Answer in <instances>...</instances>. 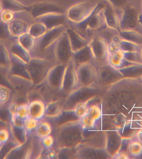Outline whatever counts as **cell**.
Here are the masks:
<instances>
[{
  "instance_id": "10",
  "label": "cell",
  "mask_w": 142,
  "mask_h": 159,
  "mask_svg": "<svg viewBox=\"0 0 142 159\" xmlns=\"http://www.w3.org/2000/svg\"><path fill=\"white\" fill-rule=\"evenodd\" d=\"M107 63L112 68L118 70L123 68L125 63H133L126 60L124 52L120 48L108 53Z\"/></svg>"
},
{
  "instance_id": "4",
  "label": "cell",
  "mask_w": 142,
  "mask_h": 159,
  "mask_svg": "<svg viewBox=\"0 0 142 159\" xmlns=\"http://www.w3.org/2000/svg\"><path fill=\"white\" fill-rule=\"evenodd\" d=\"M15 12V18L8 24V27L11 35L17 38L28 32L30 25L36 20L30 11L26 9Z\"/></svg>"
},
{
  "instance_id": "14",
  "label": "cell",
  "mask_w": 142,
  "mask_h": 159,
  "mask_svg": "<svg viewBox=\"0 0 142 159\" xmlns=\"http://www.w3.org/2000/svg\"><path fill=\"white\" fill-rule=\"evenodd\" d=\"M17 39L11 35L8 24L3 22L0 18V43L8 48Z\"/></svg>"
},
{
  "instance_id": "34",
  "label": "cell",
  "mask_w": 142,
  "mask_h": 159,
  "mask_svg": "<svg viewBox=\"0 0 142 159\" xmlns=\"http://www.w3.org/2000/svg\"><path fill=\"white\" fill-rule=\"evenodd\" d=\"M42 139V142L44 146L46 148H49L53 145L54 140L51 135L45 137Z\"/></svg>"
},
{
  "instance_id": "40",
  "label": "cell",
  "mask_w": 142,
  "mask_h": 159,
  "mask_svg": "<svg viewBox=\"0 0 142 159\" xmlns=\"http://www.w3.org/2000/svg\"><path fill=\"white\" fill-rule=\"evenodd\" d=\"M140 54H141V57H142V47L141 48V50H140Z\"/></svg>"
},
{
  "instance_id": "28",
  "label": "cell",
  "mask_w": 142,
  "mask_h": 159,
  "mask_svg": "<svg viewBox=\"0 0 142 159\" xmlns=\"http://www.w3.org/2000/svg\"><path fill=\"white\" fill-rule=\"evenodd\" d=\"M96 122V120L88 114L81 118V123L84 129H90L94 128Z\"/></svg>"
},
{
  "instance_id": "21",
  "label": "cell",
  "mask_w": 142,
  "mask_h": 159,
  "mask_svg": "<svg viewBox=\"0 0 142 159\" xmlns=\"http://www.w3.org/2000/svg\"><path fill=\"white\" fill-rule=\"evenodd\" d=\"M119 47L125 52H140L142 46L121 38L119 41Z\"/></svg>"
},
{
  "instance_id": "19",
  "label": "cell",
  "mask_w": 142,
  "mask_h": 159,
  "mask_svg": "<svg viewBox=\"0 0 142 159\" xmlns=\"http://www.w3.org/2000/svg\"><path fill=\"white\" fill-rule=\"evenodd\" d=\"M121 38L142 46V34L133 30L120 31Z\"/></svg>"
},
{
  "instance_id": "18",
  "label": "cell",
  "mask_w": 142,
  "mask_h": 159,
  "mask_svg": "<svg viewBox=\"0 0 142 159\" xmlns=\"http://www.w3.org/2000/svg\"><path fill=\"white\" fill-rule=\"evenodd\" d=\"M17 40L20 44L30 53L34 49L36 44V39L28 32L20 36L17 38Z\"/></svg>"
},
{
  "instance_id": "29",
  "label": "cell",
  "mask_w": 142,
  "mask_h": 159,
  "mask_svg": "<svg viewBox=\"0 0 142 159\" xmlns=\"http://www.w3.org/2000/svg\"><path fill=\"white\" fill-rule=\"evenodd\" d=\"M102 114V110L98 105H93L89 107L88 114L96 121L100 119Z\"/></svg>"
},
{
  "instance_id": "38",
  "label": "cell",
  "mask_w": 142,
  "mask_h": 159,
  "mask_svg": "<svg viewBox=\"0 0 142 159\" xmlns=\"http://www.w3.org/2000/svg\"><path fill=\"white\" fill-rule=\"evenodd\" d=\"M3 5H2V2H1V1H0V14L1 13V12H2V11H3Z\"/></svg>"
},
{
  "instance_id": "23",
  "label": "cell",
  "mask_w": 142,
  "mask_h": 159,
  "mask_svg": "<svg viewBox=\"0 0 142 159\" xmlns=\"http://www.w3.org/2000/svg\"><path fill=\"white\" fill-rule=\"evenodd\" d=\"M11 93L8 88L0 84V107L7 105L11 99Z\"/></svg>"
},
{
  "instance_id": "16",
  "label": "cell",
  "mask_w": 142,
  "mask_h": 159,
  "mask_svg": "<svg viewBox=\"0 0 142 159\" xmlns=\"http://www.w3.org/2000/svg\"><path fill=\"white\" fill-rule=\"evenodd\" d=\"M96 34L103 38L108 45L115 39L120 35L119 30L107 26L98 31Z\"/></svg>"
},
{
  "instance_id": "15",
  "label": "cell",
  "mask_w": 142,
  "mask_h": 159,
  "mask_svg": "<svg viewBox=\"0 0 142 159\" xmlns=\"http://www.w3.org/2000/svg\"><path fill=\"white\" fill-rule=\"evenodd\" d=\"M8 49L11 53L18 56L27 63L30 61L31 58V54L28 51L24 48L17 41V39L15 40L8 47Z\"/></svg>"
},
{
  "instance_id": "36",
  "label": "cell",
  "mask_w": 142,
  "mask_h": 159,
  "mask_svg": "<svg viewBox=\"0 0 142 159\" xmlns=\"http://www.w3.org/2000/svg\"><path fill=\"white\" fill-rule=\"evenodd\" d=\"M140 25L142 29V6L140 16Z\"/></svg>"
},
{
  "instance_id": "26",
  "label": "cell",
  "mask_w": 142,
  "mask_h": 159,
  "mask_svg": "<svg viewBox=\"0 0 142 159\" xmlns=\"http://www.w3.org/2000/svg\"><path fill=\"white\" fill-rule=\"evenodd\" d=\"M15 17V12L11 10L3 9L0 14V18L6 23H10Z\"/></svg>"
},
{
  "instance_id": "1",
  "label": "cell",
  "mask_w": 142,
  "mask_h": 159,
  "mask_svg": "<svg viewBox=\"0 0 142 159\" xmlns=\"http://www.w3.org/2000/svg\"><path fill=\"white\" fill-rule=\"evenodd\" d=\"M72 48L66 30L60 36L45 56V58L54 63L67 64L72 59Z\"/></svg>"
},
{
  "instance_id": "8",
  "label": "cell",
  "mask_w": 142,
  "mask_h": 159,
  "mask_svg": "<svg viewBox=\"0 0 142 159\" xmlns=\"http://www.w3.org/2000/svg\"><path fill=\"white\" fill-rule=\"evenodd\" d=\"M69 25V27H67L66 32L69 38L72 53H73L88 45L90 40L86 38L74 27Z\"/></svg>"
},
{
  "instance_id": "17",
  "label": "cell",
  "mask_w": 142,
  "mask_h": 159,
  "mask_svg": "<svg viewBox=\"0 0 142 159\" xmlns=\"http://www.w3.org/2000/svg\"><path fill=\"white\" fill-rule=\"evenodd\" d=\"M11 66V58L8 48L0 43V68L9 72Z\"/></svg>"
},
{
  "instance_id": "13",
  "label": "cell",
  "mask_w": 142,
  "mask_h": 159,
  "mask_svg": "<svg viewBox=\"0 0 142 159\" xmlns=\"http://www.w3.org/2000/svg\"><path fill=\"white\" fill-rule=\"evenodd\" d=\"M103 14L106 24L108 27L119 30V19L116 10L112 7H103Z\"/></svg>"
},
{
  "instance_id": "22",
  "label": "cell",
  "mask_w": 142,
  "mask_h": 159,
  "mask_svg": "<svg viewBox=\"0 0 142 159\" xmlns=\"http://www.w3.org/2000/svg\"><path fill=\"white\" fill-rule=\"evenodd\" d=\"M36 131L37 136L41 139H43L51 134L52 127L50 124L47 122H41L39 124Z\"/></svg>"
},
{
  "instance_id": "30",
  "label": "cell",
  "mask_w": 142,
  "mask_h": 159,
  "mask_svg": "<svg viewBox=\"0 0 142 159\" xmlns=\"http://www.w3.org/2000/svg\"><path fill=\"white\" fill-rule=\"evenodd\" d=\"M28 106V104L27 103H23L19 104L16 115L24 120L29 116Z\"/></svg>"
},
{
  "instance_id": "9",
  "label": "cell",
  "mask_w": 142,
  "mask_h": 159,
  "mask_svg": "<svg viewBox=\"0 0 142 159\" xmlns=\"http://www.w3.org/2000/svg\"><path fill=\"white\" fill-rule=\"evenodd\" d=\"M78 81H92L97 76V72L93 62H89L78 65L76 69Z\"/></svg>"
},
{
  "instance_id": "7",
  "label": "cell",
  "mask_w": 142,
  "mask_h": 159,
  "mask_svg": "<svg viewBox=\"0 0 142 159\" xmlns=\"http://www.w3.org/2000/svg\"><path fill=\"white\" fill-rule=\"evenodd\" d=\"M35 20L44 24L48 30L61 25H65V22L68 23L65 14L59 11L44 14L36 17Z\"/></svg>"
},
{
  "instance_id": "33",
  "label": "cell",
  "mask_w": 142,
  "mask_h": 159,
  "mask_svg": "<svg viewBox=\"0 0 142 159\" xmlns=\"http://www.w3.org/2000/svg\"><path fill=\"white\" fill-rule=\"evenodd\" d=\"M19 107V104L16 102L12 101L9 103L7 105V109L11 116L16 115Z\"/></svg>"
},
{
  "instance_id": "41",
  "label": "cell",
  "mask_w": 142,
  "mask_h": 159,
  "mask_svg": "<svg viewBox=\"0 0 142 159\" xmlns=\"http://www.w3.org/2000/svg\"><path fill=\"white\" fill-rule=\"evenodd\" d=\"M1 129V128H0V129Z\"/></svg>"
},
{
  "instance_id": "20",
  "label": "cell",
  "mask_w": 142,
  "mask_h": 159,
  "mask_svg": "<svg viewBox=\"0 0 142 159\" xmlns=\"http://www.w3.org/2000/svg\"><path fill=\"white\" fill-rule=\"evenodd\" d=\"M47 30H48L44 24L40 21L35 20L30 25L27 32L35 38L37 39L43 36Z\"/></svg>"
},
{
  "instance_id": "37",
  "label": "cell",
  "mask_w": 142,
  "mask_h": 159,
  "mask_svg": "<svg viewBox=\"0 0 142 159\" xmlns=\"http://www.w3.org/2000/svg\"><path fill=\"white\" fill-rule=\"evenodd\" d=\"M138 139H139V141L142 143V131L139 133Z\"/></svg>"
},
{
  "instance_id": "3",
  "label": "cell",
  "mask_w": 142,
  "mask_h": 159,
  "mask_svg": "<svg viewBox=\"0 0 142 159\" xmlns=\"http://www.w3.org/2000/svg\"><path fill=\"white\" fill-rule=\"evenodd\" d=\"M97 4L87 2L74 4L69 7L65 13L69 24L75 25L84 22L92 15L97 7Z\"/></svg>"
},
{
  "instance_id": "25",
  "label": "cell",
  "mask_w": 142,
  "mask_h": 159,
  "mask_svg": "<svg viewBox=\"0 0 142 159\" xmlns=\"http://www.w3.org/2000/svg\"><path fill=\"white\" fill-rule=\"evenodd\" d=\"M39 124V120L29 116L24 120V129L27 132L36 130Z\"/></svg>"
},
{
  "instance_id": "35",
  "label": "cell",
  "mask_w": 142,
  "mask_h": 159,
  "mask_svg": "<svg viewBox=\"0 0 142 159\" xmlns=\"http://www.w3.org/2000/svg\"><path fill=\"white\" fill-rule=\"evenodd\" d=\"M116 158L117 159H128V155L124 152H119L116 154Z\"/></svg>"
},
{
  "instance_id": "32",
  "label": "cell",
  "mask_w": 142,
  "mask_h": 159,
  "mask_svg": "<svg viewBox=\"0 0 142 159\" xmlns=\"http://www.w3.org/2000/svg\"><path fill=\"white\" fill-rule=\"evenodd\" d=\"M10 123L11 126L14 127L24 128V120L19 117L17 115L11 116Z\"/></svg>"
},
{
  "instance_id": "31",
  "label": "cell",
  "mask_w": 142,
  "mask_h": 159,
  "mask_svg": "<svg viewBox=\"0 0 142 159\" xmlns=\"http://www.w3.org/2000/svg\"><path fill=\"white\" fill-rule=\"evenodd\" d=\"M8 128H4L0 129V142L4 144L11 140V133Z\"/></svg>"
},
{
  "instance_id": "24",
  "label": "cell",
  "mask_w": 142,
  "mask_h": 159,
  "mask_svg": "<svg viewBox=\"0 0 142 159\" xmlns=\"http://www.w3.org/2000/svg\"><path fill=\"white\" fill-rule=\"evenodd\" d=\"M128 150L132 155L140 156L142 153V143L138 140L131 142L128 146Z\"/></svg>"
},
{
  "instance_id": "6",
  "label": "cell",
  "mask_w": 142,
  "mask_h": 159,
  "mask_svg": "<svg viewBox=\"0 0 142 159\" xmlns=\"http://www.w3.org/2000/svg\"><path fill=\"white\" fill-rule=\"evenodd\" d=\"M93 57V62L103 65L107 63L108 44L106 41L96 34L90 40L88 43Z\"/></svg>"
},
{
  "instance_id": "5",
  "label": "cell",
  "mask_w": 142,
  "mask_h": 159,
  "mask_svg": "<svg viewBox=\"0 0 142 159\" xmlns=\"http://www.w3.org/2000/svg\"><path fill=\"white\" fill-rule=\"evenodd\" d=\"M140 13L141 12H138L133 7H129L117 12L119 31L133 30L142 34V29L140 25Z\"/></svg>"
},
{
  "instance_id": "2",
  "label": "cell",
  "mask_w": 142,
  "mask_h": 159,
  "mask_svg": "<svg viewBox=\"0 0 142 159\" xmlns=\"http://www.w3.org/2000/svg\"><path fill=\"white\" fill-rule=\"evenodd\" d=\"M66 25L48 30L42 37L36 39V44L34 49L30 53L31 58L40 57L44 58L48 51L55 42L67 29Z\"/></svg>"
},
{
  "instance_id": "39",
  "label": "cell",
  "mask_w": 142,
  "mask_h": 159,
  "mask_svg": "<svg viewBox=\"0 0 142 159\" xmlns=\"http://www.w3.org/2000/svg\"><path fill=\"white\" fill-rule=\"evenodd\" d=\"M50 155L51 156H52V157L54 156V153H53V152H52L50 153Z\"/></svg>"
},
{
  "instance_id": "12",
  "label": "cell",
  "mask_w": 142,
  "mask_h": 159,
  "mask_svg": "<svg viewBox=\"0 0 142 159\" xmlns=\"http://www.w3.org/2000/svg\"><path fill=\"white\" fill-rule=\"evenodd\" d=\"M28 107L29 116L38 120L43 117L45 112V105L42 100L39 99L30 102Z\"/></svg>"
},
{
  "instance_id": "27",
  "label": "cell",
  "mask_w": 142,
  "mask_h": 159,
  "mask_svg": "<svg viewBox=\"0 0 142 159\" xmlns=\"http://www.w3.org/2000/svg\"><path fill=\"white\" fill-rule=\"evenodd\" d=\"M89 107L87 103H81L76 107L75 112L77 116L81 119L88 114Z\"/></svg>"
},
{
  "instance_id": "11",
  "label": "cell",
  "mask_w": 142,
  "mask_h": 159,
  "mask_svg": "<svg viewBox=\"0 0 142 159\" xmlns=\"http://www.w3.org/2000/svg\"><path fill=\"white\" fill-rule=\"evenodd\" d=\"M72 60L75 66L93 61V57L89 44L72 54Z\"/></svg>"
}]
</instances>
